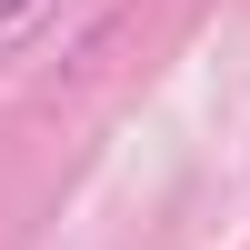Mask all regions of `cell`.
Returning <instances> with one entry per match:
<instances>
[{"label": "cell", "instance_id": "1", "mask_svg": "<svg viewBox=\"0 0 250 250\" xmlns=\"http://www.w3.org/2000/svg\"><path fill=\"white\" fill-rule=\"evenodd\" d=\"M40 10V0H0V30H20V20H30Z\"/></svg>", "mask_w": 250, "mask_h": 250}]
</instances>
